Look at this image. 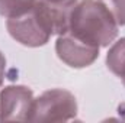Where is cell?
<instances>
[{"instance_id": "6", "label": "cell", "mask_w": 125, "mask_h": 123, "mask_svg": "<svg viewBox=\"0 0 125 123\" xmlns=\"http://www.w3.org/2000/svg\"><path fill=\"white\" fill-rule=\"evenodd\" d=\"M125 64V38L118 39L108 51L106 55V67L115 75H118L121 67Z\"/></svg>"}, {"instance_id": "10", "label": "cell", "mask_w": 125, "mask_h": 123, "mask_svg": "<svg viewBox=\"0 0 125 123\" xmlns=\"http://www.w3.org/2000/svg\"><path fill=\"white\" fill-rule=\"evenodd\" d=\"M116 77H119V78L122 80V83H124V86H125V64L121 67V70H119V72H118Z\"/></svg>"}, {"instance_id": "1", "label": "cell", "mask_w": 125, "mask_h": 123, "mask_svg": "<svg viewBox=\"0 0 125 123\" xmlns=\"http://www.w3.org/2000/svg\"><path fill=\"white\" fill-rule=\"evenodd\" d=\"M118 23L100 0L77 1L68 18L67 32L99 48L109 46L118 36Z\"/></svg>"}, {"instance_id": "8", "label": "cell", "mask_w": 125, "mask_h": 123, "mask_svg": "<svg viewBox=\"0 0 125 123\" xmlns=\"http://www.w3.org/2000/svg\"><path fill=\"white\" fill-rule=\"evenodd\" d=\"M48 6L57 7V9H62V10H71L73 6L77 3V0H41Z\"/></svg>"}, {"instance_id": "7", "label": "cell", "mask_w": 125, "mask_h": 123, "mask_svg": "<svg viewBox=\"0 0 125 123\" xmlns=\"http://www.w3.org/2000/svg\"><path fill=\"white\" fill-rule=\"evenodd\" d=\"M114 15L116 23L125 26V0H100Z\"/></svg>"}, {"instance_id": "9", "label": "cell", "mask_w": 125, "mask_h": 123, "mask_svg": "<svg viewBox=\"0 0 125 123\" xmlns=\"http://www.w3.org/2000/svg\"><path fill=\"white\" fill-rule=\"evenodd\" d=\"M4 71H6V58L0 51V87H1L3 80H4Z\"/></svg>"}, {"instance_id": "5", "label": "cell", "mask_w": 125, "mask_h": 123, "mask_svg": "<svg viewBox=\"0 0 125 123\" xmlns=\"http://www.w3.org/2000/svg\"><path fill=\"white\" fill-rule=\"evenodd\" d=\"M36 0H0V16L10 19L31 10Z\"/></svg>"}, {"instance_id": "2", "label": "cell", "mask_w": 125, "mask_h": 123, "mask_svg": "<svg viewBox=\"0 0 125 123\" xmlns=\"http://www.w3.org/2000/svg\"><path fill=\"white\" fill-rule=\"evenodd\" d=\"M77 114L76 97L67 90L52 88L33 100L29 122H67Z\"/></svg>"}, {"instance_id": "4", "label": "cell", "mask_w": 125, "mask_h": 123, "mask_svg": "<svg viewBox=\"0 0 125 123\" xmlns=\"http://www.w3.org/2000/svg\"><path fill=\"white\" fill-rule=\"evenodd\" d=\"M99 46L84 42L68 32L58 35L55 42L58 58L71 68H84L92 65L99 57Z\"/></svg>"}, {"instance_id": "3", "label": "cell", "mask_w": 125, "mask_h": 123, "mask_svg": "<svg viewBox=\"0 0 125 123\" xmlns=\"http://www.w3.org/2000/svg\"><path fill=\"white\" fill-rule=\"evenodd\" d=\"M33 93L26 86H7L0 91V122H26L33 104Z\"/></svg>"}]
</instances>
